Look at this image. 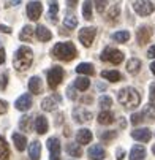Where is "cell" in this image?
<instances>
[{
  "instance_id": "11",
  "label": "cell",
  "mask_w": 155,
  "mask_h": 160,
  "mask_svg": "<svg viewBox=\"0 0 155 160\" xmlns=\"http://www.w3.org/2000/svg\"><path fill=\"white\" fill-rule=\"evenodd\" d=\"M73 118H75L76 122L84 124V122H89V121L92 119V112L87 111L85 108H78V109L73 111Z\"/></svg>"
},
{
  "instance_id": "47",
  "label": "cell",
  "mask_w": 155,
  "mask_h": 160,
  "mask_svg": "<svg viewBox=\"0 0 155 160\" xmlns=\"http://www.w3.org/2000/svg\"><path fill=\"white\" fill-rule=\"evenodd\" d=\"M68 2V7H70V10H73L76 5H78V0H66Z\"/></svg>"
},
{
  "instance_id": "19",
  "label": "cell",
  "mask_w": 155,
  "mask_h": 160,
  "mask_svg": "<svg viewBox=\"0 0 155 160\" xmlns=\"http://www.w3.org/2000/svg\"><path fill=\"white\" fill-rule=\"evenodd\" d=\"M101 76H103L104 79L111 81V82H117V81L122 79V75H120L119 72H116V70H103V72H101Z\"/></svg>"
},
{
  "instance_id": "41",
  "label": "cell",
  "mask_w": 155,
  "mask_h": 160,
  "mask_svg": "<svg viewBox=\"0 0 155 160\" xmlns=\"http://www.w3.org/2000/svg\"><path fill=\"white\" fill-rule=\"evenodd\" d=\"M117 16H119V7H113V8H111V11H109V14H108V18L113 21V19L117 18Z\"/></svg>"
},
{
  "instance_id": "26",
  "label": "cell",
  "mask_w": 155,
  "mask_h": 160,
  "mask_svg": "<svg viewBox=\"0 0 155 160\" xmlns=\"http://www.w3.org/2000/svg\"><path fill=\"white\" fill-rule=\"evenodd\" d=\"M76 72L81 73V75H90V76L95 73L92 63H79V65L76 67Z\"/></svg>"
},
{
  "instance_id": "37",
  "label": "cell",
  "mask_w": 155,
  "mask_h": 160,
  "mask_svg": "<svg viewBox=\"0 0 155 160\" xmlns=\"http://www.w3.org/2000/svg\"><path fill=\"white\" fill-rule=\"evenodd\" d=\"M98 105H100L101 108H109L111 105H113V100H111L108 95H101L100 100H98Z\"/></svg>"
},
{
  "instance_id": "14",
  "label": "cell",
  "mask_w": 155,
  "mask_h": 160,
  "mask_svg": "<svg viewBox=\"0 0 155 160\" xmlns=\"http://www.w3.org/2000/svg\"><path fill=\"white\" fill-rule=\"evenodd\" d=\"M14 106L19 109V111H27V109H30L32 108V97L30 95H21L17 100H16V103H14Z\"/></svg>"
},
{
  "instance_id": "34",
  "label": "cell",
  "mask_w": 155,
  "mask_h": 160,
  "mask_svg": "<svg viewBox=\"0 0 155 160\" xmlns=\"http://www.w3.org/2000/svg\"><path fill=\"white\" fill-rule=\"evenodd\" d=\"M41 108H43L44 111H54V109L57 108V103L49 97V98H44V100L41 102Z\"/></svg>"
},
{
  "instance_id": "12",
  "label": "cell",
  "mask_w": 155,
  "mask_h": 160,
  "mask_svg": "<svg viewBox=\"0 0 155 160\" xmlns=\"http://www.w3.org/2000/svg\"><path fill=\"white\" fill-rule=\"evenodd\" d=\"M131 136L135 138L136 141H141V143H147L150 138H152V132L149 128H136L131 132Z\"/></svg>"
},
{
  "instance_id": "10",
  "label": "cell",
  "mask_w": 155,
  "mask_h": 160,
  "mask_svg": "<svg viewBox=\"0 0 155 160\" xmlns=\"http://www.w3.org/2000/svg\"><path fill=\"white\" fill-rule=\"evenodd\" d=\"M41 11H43V7H41L40 2H30V3L27 5V16H29L32 21L40 19Z\"/></svg>"
},
{
  "instance_id": "27",
  "label": "cell",
  "mask_w": 155,
  "mask_h": 160,
  "mask_svg": "<svg viewBox=\"0 0 155 160\" xmlns=\"http://www.w3.org/2000/svg\"><path fill=\"white\" fill-rule=\"evenodd\" d=\"M89 86H90V81H89L87 78H84V76H79V78H76V81H75V87L78 89V90H87L89 89Z\"/></svg>"
},
{
  "instance_id": "21",
  "label": "cell",
  "mask_w": 155,
  "mask_h": 160,
  "mask_svg": "<svg viewBox=\"0 0 155 160\" xmlns=\"http://www.w3.org/2000/svg\"><path fill=\"white\" fill-rule=\"evenodd\" d=\"M139 68H141V60L139 59H130L127 62V72L130 75H136L139 72Z\"/></svg>"
},
{
  "instance_id": "28",
  "label": "cell",
  "mask_w": 155,
  "mask_h": 160,
  "mask_svg": "<svg viewBox=\"0 0 155 160\" xmlns=\"http://www.w3.org/2000/svg\"><path fill=\"white\" fill-rule=\"evenodd\" d=\"M143 116H144L147 121H153V119H155V105H153V103L146 105V108H144V111H143Z\"/></svg>"
},
{
  "instance_id": "29",
  "label": "cell",
  "mask_w": 155,
  "mask_h": 160,
  "mask_svg": "<svg viewBox=\"0 0 155 160\" xmlns=\"http://www.w3.org/2000/svg\"><path fill=\"white\" fill-rule=\"evenodd\" d=\"M10 157V149H8V144L7 141L0 136V160H7Z\"/></svg>"
},
{
  "instance_id": "43",
  "label": "cell",
  "mask_w": 155,
  "mask_h": 160,
  "mask_svg": "<svg viewBox=\"0 0 155 160\" xmlns=\"http://www.w3.org/2000/svg\"><path fill=\"white\" fill-rule=\"evenodd\" d=\"M7 109H8V103L5 100H0V114L7 112Z\"/></svg>"
},
{
  "instance_id": "22",
  "label": "cell",
  "mask_w": 155,
  "mask_h": 160,
  "mask_svg": "<svg viewBox=\"0 0 155 160\" xmlns=\"http://www.w3.org/2000/svg\"><path fill=\"white\" fill-rule=\"evenodd\" d=\"M57 13H59V3L57 0H52L49 3V13H48V18L52 24H57Z\"/></svg>"
},
{
  "instance_id": "4",
  "label": "cell",
  "mask_w": 155,
  "mask_h": 160,
  "mask_svg": "<svg viewBox=\"0 0 155 160\" xmlns=\"http://www.w3.org/2000/svg\"><path fill=\"white\" fill-rule=\"evenodd\" d=\"M101 60L103 62H109V63H113V65H119L122 60H124V54L122 51L119 49H114V48H104V51L101 52Z\"/></svg>"
},
{
  "instance_id": "40",
  "label": "cell",
  "mask_w": 155,
  "mask_h": 160,
  "mask_svg": "<svg viewBox=\"0 0 155 160\" xmlns=\"http://www.w3.org/2000/svg\"><path fill=\"white\" fill-rule=\"evenodd\" d=\"M141 121H144V116H143V112H135L131 116V124L133 125H136V124H139Z\"/></svg>"
},
{
  "instance_id": "13",
  "label": "cell",
  "mask_w": 155,
  "mask_h": 160,
  "mask_svg": "<svg viewBox=\"0 0 155 160\" xmlns=\"http://www.w3.org/2000/svg\"><path fill=\"white\" fill-rule=\"evenodd\" d=\"M150 37H152V30H150V27H147V26H143L138 32H136V40H138V43L141 44H146V43H149V40H150Z\"/></svg>"
},
{
  "instance_id": "52",
  "label": "cell",
  "mask_w": 155,
  "mask_h": 160,
  "mask_svg": "<svg viewBox=\"0 0 155 160\" xmlns=\"http://www.w3.org/2000/svg\"><path fill=\"white\" fill-rule=\"evenodd\" d=\"M150 72L155 75V62H152V63H150Z\"/></svg>"
},
{
  "instance_id": "31",
  "label": "cell",
  "mask_w": 155,
  "mask_h": 160,
  "mask_svg": "<svg viewBox=\"0 0 155 160\" xmlns=\"http://www.w3.org/2000/svg\"><path fill=\"white\" fill-rule=\"evenodd\" d=\"M113 40H114V41H117V43H125V41H128V40H130V33H128L127 30L116 32V33H113Z\"/></svg>"
},
{
  "instance_id": "24",
  "label": "cell",
  "mask_w": 155,
  "mask_h": 160,
  "mask_svg": "<svg viewBox=\"0 0 155 160\" xmlns=\"http://www.w3.org/2000/svg\"><path fill=\"white\" fill-rule=\"evenodd\" d=\"M29 90L32 94H40L41 92V79L38 76H32L29 81Z\"/></svg>"
},
{
  "instance_id": "3",
  "label": "cell",
  "mask_w": 155,
  "mask_h": 160,
  "mask_svg": "<svg viewBox=\"0 0 155 160\" xmlns=\"http://www.w3.org/2000/svg\"><path fill=\"white\" fill-rule=\"evenodd\" d=\"M76 48H75V44L70 43V41H66V43H57L54 49H52V56L59 60H65V62H70L76 57Z\"/></svg>"
},
{
  "instance_id": "15",
  "label": "cell",
  "mask_w": 155,
  "mask_h": 160,
  "mask_svg": "<svg viewBox=\"0 0 155 160\" xmlns=\"http://www.w3.org/2000/svg\"><path fill=\"white\" fill-rule=\"evenodd\" d=\"M76 141L79 143V144H89L92 141V132L89 130V128H81V130H78V133H76Z\"/></svg>"
},
{
  "instance_id": "20",
  "label": "cell",
  "mask_w": 155,
  "mask_h": 160,
  "mask_svg": "<svg viewBox=\"0 0 155 160\" xmlns=\"http://www.w3.org/2000/svg\"><path fill=\"white\" fill-rule=\"evenodd\" d=\"M114 114L111 112V111H101L98 114V122L103 124V125H109V124H113L114 122Z\"/></svg>"
},
{
  "instance_id": "17",
  "label": "cell",
  "mask_w": 155,
  "mask_h": 160,
  "mask_svg": "<svg viewBox=\"0 0 155 160\" xmlns=\"http://www.w3.org/2000/svg\"><path fill=\"white\" fill-rule=\"evenodd\" d=\"M48 119L44 118V116H38L36 119H35V130H36V133L38 135H44L48 132Z\"/></svg>"
},
{
  "instance_id": "1",
  "label": "cell",
  "mask_w": 155,
  "mask_h": 160,
  "mask_svg": "<svg viewBox=\"0 0 155 160\" xmlns=\"http://www.w3.org/2000/svg\"><path fill=\"white\" fill-rule=\"evenodd\" d=\"M33 62V52L30 48L27 46H21L16 54H14V59H13V63H14V68L17 72H24L32 65Z\"/></svg>"
},
{
  "instance_id": "5",
  "label": "cell",
  "mask_w": 155,
  "mask_h": 160,
  "mask_svg": "<svg viewBox=\"0 0 155 160\" xmlns=\"http://www.w3.org/2000/svg\"><path fill=\"white\" fill-rule=\"evenodd\" d=\"M63 75H65V72H63L62 67H57V65L52 67L51 70L48 72V84H49V87H51V89H56V87L62 82Z\"/></svg>"
},
{
  "instance_id": "49",
  "label": "cell",
  "mask_w": 155,
  "mask_h": 160,
  "mask_svg": "<svg viewBox=\"0 0 155 160\" xmlns=\"http://www.w3.org/2000/svg\"><path fill=\"white\" fill-rule=\"evenodd\" d=\"M0 32H3V33H11V29L7 27V26H0Z\"/></svg>"
},
{
  "instance_id": "9",
  "label": "cell",
  "mask_w": 155,
  "mask_h": 160,
  "mask_svg": "<svg viewBox=\"0 0 155 160\" xmlns=\"http://www.w3.org/2000/svg\"><path fill=\"white\" fill-rule=\"evenodd\" d=\"M87 154H89V158H90V160H103L106 157V151L100 144L90 146V148H89V151H87Z\"/></svg>"
},
{
  "instance_id": "32",
  "label": "cell",
  "mask_w": 155,
  "mask_h": 160,
  "mask_svg": "<svg viewBox=\"0 0 155 160\" xmlns=\"http://www.w3.org/2000/svg\"><path fill=\"white\" fill-rule=\"evenodd\" d=\"M32 37H33V29H32L30 26H26L24 29H22L21 35H19V38H21L22 41H30Z\"/></svg>"
},
{
  "instance_id": "16",
  "label": "cell",
  "mask_w": 155,
  "mask_h": 160,
  "mask_svg": "<svg viewBox=\"0 0 155 160\" xmlns=\"http://www.w3.org/2000/svg\"><path fill=\"white\" fill-rule=\"evenodd\" d=\"M128 157H130V160H144V157H146V149H144L141 144H136V146L131 148Z\"/></svg>"
},
{
  "instance_id": "7",
  "label": "cell",
  "mask_w": 155,
  "mask_h": 160,
  "mask_svg": "<svg viewBox=\"0 0 155 160\" xmlns=\"http://www.w3.org/2000/svg\"><path fill=\"white\" fill-rule=\"evenodd\" d=\"M95 35H97V29L95 27H84V29L79 30V41L84 44L85 48H89L94 43Z\"/></svg>"
},
{
  "instance_id": "46",
  "label": "cell",
  "mask_w": 155,
  "mask_h": 160,
  "mask_svg": "<svg viewBox=\"0 0 155 160\" xmlns=\"http://www.w3.org/2000/svg\"><path fill=\"white\" fill-rule=\"evenodd\" d=\"M68 97H70L71 100H75V98H76V94H75L73 87H68Z\"/></svg>"
},
{
  "instance_id": "18",
  "label": "cell",
  "mask_w": 155,
  "mask_h": 160,
  "mask_svg": "<svg viewBox=\"0 0 155 160\" xmlns=\"http://www.w3.org/2000/svg\"><path fill=\"white\" fill-rule=\"evenodd\" d=\"M13 143L17 151H24L27 148V138L21 133H13Z\"/></svg>"
},
{
  "instance_id": "6",
  "label": "cell",
  "mask_w": 155,
  "mask_h": 160,
  "mask_svg": "<svg viewBox=\"0 0 155 160\" xmlns=\"http://www.w3.org/2000/svg\"><path fill=\"white\" fill-rule=\"evenodd\" d=\"M133 8H135V11H136L139 16H149V14L153 13L155 5L150 2V0H135Z\"/></svg>"
},
{
  "instance_id": "38",
  "label": "cell",
  "mask_w": 155,
  "mask_h": 160,
  "mask_svg": "<svg viewBox=\"0 0 155 160\" xmlns=\"http://www.w3.org/2000/svg\"><path fill=\"white\" fill-rule=\"evenodd\" d=\"M106 5H108V0H95V7L100 14H103V11L106 10Z\"/></svg>"
},
{
  "instance_id": "8",
  "label": "cell",
  "mask_w": 155,
  "mask_h": 160,
  "mask_svg": "<svg viewBox=\"0 0 155 160\" xmlns=\"http://www.w3.org/2000/svg\"><path fill=\"white\" fill-rule=\"evenodd\" d=\"M48 149L51 152V160H60V141L57 138H49L48 140Z\"/></svg>"
},
{
  "instance_id": "48",
  "label": "cell",
  "mask_w": 155,
  "mask_h": 160,
  "mask_svg": "<svg viewBox=\"0 0 155 160\" xmlns=\"http://www.w3.org/2000/svg\"><path fill=\"white\" fill-rule=\"evenodd\" d=\"M3 62H5V49L0 48V65H2Z\"/></svg>"
},
{
  "instance_id": "51",
  "label": "cell",
  "mask_w": 155,
  "mask_h": 160,
  "mask_svg": "<svg viewBox=\"0 0 155 160\" xmlns=\"http://www.w3.org/2000/svg\"><path fill=\"white\" fill-rule=\"evenodd\" d=\"M8 3H10L8 7H11V5H19V0H10Z\"/></svg>"
},
{
  "instance_id": "23",
  "label": "cell",
  "mask_w": 155,
  "mask_h": 160,
  "mask_svg": "<svg viewBox=\"0 0 155 160\" xmlns=\"http://www.w3.org/2000/svg\"><path fill=\"white\" fill-rule=\"evenodd\" d=\"M29 155L32 160H40V155H41V144L38 141H33L29 148Z\"/></svg>"
},
{
  "instance_id": "33",
  "label": "cell",
  "mask_w": 155,
  "mask_h": 160,
  "mask_svg": "<svg viewBox=\"0 0 155 160\" xmlns=\"http://www.w3.org/2000/svg\"><path fill=\"white\" fill-rule=\"evenodd\" d=\"M82 14H84V19H92V2L90 0H85L84 5H82Z\"/></svg>"
},
{
  "instance_id": "36",
  "label": "cell",
  "mask_w": 155,
  "mask_h": 160,
  "mask_svg": "<svg viewBox=\"0 0 155 160\" xmlns=\"http://www.w3.org/2000/svg\"><path fill=\"white\" fill-rule=\"evenodd\" d=\"M19 127H21V130L29 132L30 127H32V119H30L29 116H22V118H21V122H19Z\"/></svg>"
},
{
  "instance_id": "50",
  "label": "cell",
  "mask_w": 155,
  "mask_h": 160,
  "mask_svg": "<svg viewBox=\"0 0 155 160\" xmlns=\"http://www.w3.org/2000/svg\"><path fill=\"white\" fill-rule=\"evenodd\" d=\"M122 158H124V151L119 149V151H117V160H122Z\"/></svg>"
},
{
  "instance_id": "2",
  "label": "cell",
  "mask_w": 155,
  "mask_h": 160,
  "mask_svg": "<svg viewBox=\"0 0 155 160\" xmlns=\"http://www.w3.org/2000/svg\"><path fill=\"white\" fill-rule=\"evenodd\" d=\"M119 103L124 105L125 108H136L141 103V95L136 89L133 87H124L122 90H119V97H117Z\"/></svg>"
},
{
  "instance_id": "35",
  "label": "cell",
  "mask_w": 155,
  "mask_h": 160,
  "mask_svg": "<svg viewBox=\"0 0 155 160\" xmlns=\"http://www.w3.org/2000/svg\"><path fill=\"white\" fill-rule=\"evenodd\" d=\"M66 151H68V154H70L71 157H81V155H82V149H81V146H78V144H68Z\"/></svg>"
},
{
  "instance_id": "42",
  "label": "cell",
  "mask_w": 155,
  "mask_h": 160,
  "mask_svg": "<svg viewBox=\"0 0 155 160\" xmlns=\"http://www.w3.org/2000/svg\"><path fill=\"white\" fill-rule=\"evenodd\" d=\"M7 84H8V76L3 73L2 76H0V89H2V90L7 89Z\"/></svg>"
},
{
  "instance_id": "25",
  "label": "cell",
  "mask_w": 155,
  "mask_h": 160,
  "mask_svg": "<svg viewBox=\"0 0 155 160\" xmlns=\"http://www.w3.org/2000/svg\"><path fill=\"white\" fill-rule=\"evenodd\" d=\"M36 37H38L40 41H49V40L52 38L51 32L44 27V26H38V27H36Z\"/></svg>"
},
{
  "instance_id": "39",
  "label": "cell",
  "mask_w": 155,
  "mask_h": 160,
  "mask_svg": "<svg viewBox=\"0 0 155 160\" xmlns=\"http://www.w3.org/2000/svg\"><path fill=\"white\" fill-rule=\"evenodd\" d=\"M100 138H101V140H104V141H109V140L116 138V132H114V130H109V132H103V133H100Z\"/></svg>"
},
{
  "instance_id": "30",
  "label": "cell",
  "mask_w": 155,
  "mask_h": 160,
  "mask_svg": "<svg viewBox=\"0 0 155 160\" xmlns=\"http://www.w3.org/2000/svg\"><path fill=\"white\" fill-rule=\"evenodd\" d=\"M63 26L66 29H75L78 26V18L73 16V14H66L65 19H63Z\"/></svg>"
},
{
  "instance_id": "45",
  "label": "cell",
  "mask_w": 155,
  "mask_h": 160,
  "mask_svg": "<svg viewBox=\"0 0 155 160\" xmlns=\"http://www.w3.org/2000/svg\"><path fill=\"white\" fill-rule=\"evenodd\" d=\"M147 57H150V59H155V44L149 48V51H147Z\"/></svg>"
},
{
  "instance_id": "53",
  "label": "cell",
  "mask_w": 155,
  "mask_h": 160,
  "mask_svg": "<svg viewBox=\"0 0 155 160\" xmlns=\"http://www.w3.org/2000/svg\"><path fill=\"white\" fill-rule=\"evenodd\" d=\"M152 152H153V154H155V144H153V148H152Z\"/></svg>"
},
{
  "instance_id": "44",
  "label": "cell",
  "mask_w": 155,
  "mask_h": 160,
  "mask_svg": "<svg viewBox=\"0 0 155 160\" xmlns=\"http://www.w3.org/2000/svg\"><path fill=\"white\" fill-rule=\"evenodd\" d=\"M150 102L155 103V82L150 84Z\"/></svg>"
}]
</instances>
